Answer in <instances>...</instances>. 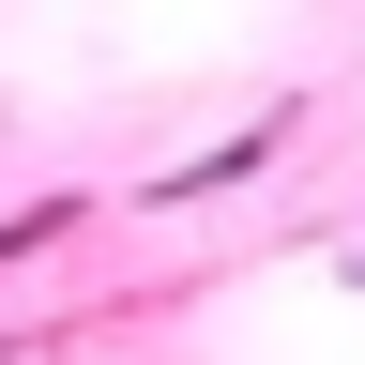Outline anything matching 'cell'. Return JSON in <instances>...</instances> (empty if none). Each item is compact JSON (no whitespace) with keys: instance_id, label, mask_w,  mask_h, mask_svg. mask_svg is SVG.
<instances>
[{"instance_id":"obj_1","label":"cell","mask_w":365,"mask_h":365,"mask_svg":"<svg viewBox=\"0 0 365 365\" xmlns=\"http://www.w3.org/2000/svg\"><path fill=\"white\" fill-rule=\"evenodd\" d=\"M274 137H289V122H244V137H213L198 168H153V198H213V182H244V168H274Z\"/></svg>"}]
</instances>
